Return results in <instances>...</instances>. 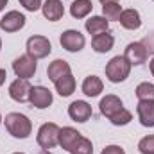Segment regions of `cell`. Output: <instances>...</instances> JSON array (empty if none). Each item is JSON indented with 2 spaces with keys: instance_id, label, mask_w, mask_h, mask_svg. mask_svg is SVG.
I'll list each match as a JSON object with an SVG mask.
<instances>
[{
  "instance_id": "603a6c76",
  "label": "cell",
  "mask_w": 154,
  "mask_h": 154,
  "mask_svg": "<svg viewBox=\"0 0 154 154\" xmlns=\"http://www.w3.org/2000/svg\"><path fill=\"white\" fill-rule=\"evenodd\" d=\"M102 14L104 18L109 22V20H118L120 14H122V5L118 2H109V4H104L102 5Z\"/></svg>"
},
{
  "instance_id": "277c9868",
  "label": "cell",
  "mask_w": 154,
  "mask_h": 154,
  "mask_svg": "<svg viewBox=\"0 0 154 154\" xmlns=\"http://www.w3.org/2000/svg\"><path fill=\"white\" fill-rule=\"evenodd\" d=\"M52 52V45L45 36H31L27 39V54L32 59H43Z\"/></svg>"
},
{
  "instance_id": "8d00e7d4",
  "label": "cell",
  "mask_w": 154,
  "mask_h": 154,
  "mask_svg": "<svg viewBox=\"0 0 154 154\" xmlns=\"http://www.w3.org/2000/svg\"><path fill=\"white\" fill-rule=\"evenodd\" d=\"M14 154H23V152H14Z\"/></svg>"
},
{
  "instance_id": "e0dca14e",
  "label": "cell",
  "mask_w": 154,
  "mask_h": 154,
  "mask_svg": "<svg viewBox=\"0 0 154 154\" xmlns=\"http://www.w3.org/2000/svg\"><path fill=\"white\" fill-rule=\"evenodd\" d=\"M79 138H81V133L77 129H74V127H63V129H59V145L65 151H68V152L79 142Z\"/></svg>"
},
{
  "instance_id": "74e56055",
  "label": "cell",
  "mask_w": 154,
  "mask_h": 154,
  "mask_svg": "<svg viewBox=\"0 0 154 154\" xmlns=\"http://www.w3.org/2000/svg\"><path fill=\"white\" fill-rule=\"evenodd\" d=\"M0 122H2V115H0Z\"/></svg>"
},
{
  "instance_id": "4fadbf2b",
  "label": "cell",
  "mask_w": 154,
  "mask_h": 154,
  "mask_svg": "<svg viewBox=\"0 0 154 154\" xmlns=\"http://www.w3.org/2000/svg\"><path fill=\"white\" fill-rule=\"evenodd\" d=\"M136 113L143 127H154V100H140Z\"/></svg>"
},
{
  "instance_id": "ffe728a7",
  "label": "cell",
  "mask_w": 154,
  "mask_h": 154,
  "mask_svg": "<svg viewBox=\"0 0 154 154\" xmlns=\"http://www.w3.org/2000/svg\"><path fill=\"white\" fill-rule=\"evenodd\" d=\"M84 27L90 34H100V32H106L109 31V22L104 18V16H91L84 22Z\"/></svg>"
},
{
  "instance_id": "44dd1931",
  "label": "cell",
  "mask_w": 154,
  "mask_h": 154,
  "mask_svg": "<svg viewBox=\"0 0 154 154\" xmlns=\"http://www.w3.org/2000/svg\"><path fill=\"white\" fill-rule=\"evenodd\" d=\"M54 84H56V91L61 97H70L75 91V77L72 75V74H66L65 77L57 79Z\"/></svg>"
},
{
  "instance_id": "ac0fdd59",
  "label": "cell",
  "mask_w": 154,
  "mask_h": 154,
  "mask_svg": "<svg viewBox=\"0 0 154 154\" xmlns=\"http://www.w3.org/2000/svg\"><path fill=\"white\" fill-rule=\"evenodd\" d=\"M66 74H72V72H70V65H68L65 59H56V61H52V63L48 65V68H47V75H48V79H50L52 82H56L57 79L65 77Z\"/></svg>"
},
{
  "instance_id": "5bb4252c",
  "label": "cell",
  "mask_w": 154,
  "mask_h": 154,
  "mask_svg": "<svg viewBox=\"0 0 154 154\" xmlns=\"http://www.w3.org/2000/svg\"><path fill=\"white\" fill-rule=\"evenodd\" d=\"M113 45H115V38H113V34H109V31L100 32V34H95V36L91 38V47H93V50L99 52V54L109 52V50L113 48Z\"/></svg>"
},
{
  "instance_id": "d4e9b609",
  "label": "cell",
  "mask_w": 154,
  "mask_h": 154,
  "mask_svg": "<svg viewBox=\"0 0 154 154\" xmlns=\"http://www.w3.org/2000/svg\"><path fill=\"white\" fill-rule=\"evenodd\" d=\"M113 125H127L131 120H133V113L131 111H127L125 108H122V109H118L115 115L111 116V118H108Z\"/></svg>"
},
{
  "instance_id": "6da1fadb",
  "label": "cell",
  "mask_w": 154,
  "mask_h": 154,
  "mask_svg": "<svg viewBox=\"0 0 154 154\" xmlns=\"http://www.w3.org/2000/svg\"><path fill=\"white\" fill-rule=\"evenodd\" d=\"M4 122H5V129H7L9 134L14 136V138L25 140V138H29L31 133H32V124H31V120L25 115H22V113H9V115H5V120H4Z\"/></svg>"
},
{
  "instance_id": "f546056e",
  "label": "cell",
  "mask_w": 154,
  "mask_h": 154,
  "mask_svg": "<svg viewBox=\"0 0 154 154\" xmlns=\"http://www.w3.org/2000/svg\"><path fill=\"white\" fill-rule=\"evenodd\" d=\"M143 43V47L147 48V52H154V34H151L149 38L145 39V41H142Z\"/></svg>"
},
{
  "instance_id": "e575fe53",
  "label": "cell",
  "mask_w": 154,
  "mask_h": 154,
  "mask_svg": "<svg viewBox=\"0 0 154 154\" xmlns=\"http://www.w3.org/2000/svg\"><path fill=\"white\" fill-rule=\"evenodd\" d=\"M109 2H118V0H100V4L104 5V4H109Z\"/></svg>"
},
{
  "instance_id": "4dcf8cb0",
  "label": "cell",
  "mask_w": 154,
  "mask_h": 154,
  "mask_svg": "<svg viewBox=\"0 0 154 154\" xmlns=\"http://www.w3.org/2000/svg\"><path fill=\"white\" fill-rule=\"evenodd\" d=\"M5 77H7V74H5V70L4 68H0V86L5 82Z\"/></svg>"
},
{
  "instance_id": "52a82bcc",
  "label": "cell",
  "mask_w": 154,
  "mask_h": 154,
  "mask_svg": "<svg viewBox=\"0 0 154 154\" xmlns=\"http://www.w3.org/2000/svg\"><path fill=\"white\" fill-rule=\"evenodd\" d=\"M59 43H61V47H63L65 50H68V52H79V50L84 48L86 39H84V36H82L79 31L68 29V31H65V32L61 34Z\"/></svg>"
},
{
  "instance_id": "ba28073f",
  "label": "cell",
  "mask_w": 154,
  "mask_h": 154,
  "mask_svg": "<svg viewBox=\"0 0 154 154\" xmlns=\"http://www.w3.org/2000/svg\"><path fill=\"white\" fill-rule=\"evenodd\" d=\"M31 90H32V86H31L29 79H20V77H18L16 81L11 82V86H9V95H11V99L16 100V102H27V100H29V95H31Z\"/></svg>"
},
{
  "instance_id": "30bf717a",
  "label": "cell",
  "mask_w": 154,
  "mask_h": 154,
  "mask_svg": "<svg viewBox=\"0 0 154 154\" xmlns=\"http://www.w3.org/2000/svg\"><path fill=\"white\" fill-rule=\"evenodd\" d=\"M25 16L22 14V13H18V11H9V13H5L4 14V18L0 20V27H2V31H5V32H16V31H20L23 25H25Z\"/></svg>"
},
{
  "instance_id": "1f68e13d",
  "label": "cell",
  "mask_w": 154,
  "mask_h": 154,
  "mask_svg": "<svg viewBox=\"0 0 154 154\" xmlns=\"http://www.w3.org/2000/svg\"><path fill=\"white\" fill-rule=\"evenodd\" d=\"M5 5H7V0H0V11L5 9Z\"/></svg>"
},
{
  "instance_id": "5b68a950",
  "label": "cell",
  "mask_w": 154,
  "mask_h": 154,
  "mask_svg": "<svg viewBox=\"0 0 154 154\" xmlns=\"http://www.w3.org/2000/svg\"><path fill=\"white\" fill-rule=\"evenodd\" d=\"M36 68H38V63L29 54L20 56V57H16L13 61V72L16 74V77H20V79H31V77L36 74Z\"/></svg>"
},
{
  "instance_id": "d6986e66",
  "label": "cell",
  "mask_w": 154,
  "mask_h": 154,
  "mask_svg": "<svg viewBox=\"0 0 154 154\" xmlns=\"http://www.w3.org/2000/svg\"><path fill=\"white\" fill-rule=\"evenodd\" d=\"M82 93L86 97H97L100 95V91L104 90V82L100 81V77L97 75H88L84 81H82Z\"/></svg>"
},
{
  "instance_id": "8992f818",
  "label": "cell",
  "mask_w": 154,
  "mask_h": 154,
  "mask_svg": "<svg viewBox=\"0 0 154 154\" xmlns=\"http://www.w3.org/2000/svg\"><path fill=\"white\" fill-rule=\"evenodd\" d=\"M124 57L129 61L131 66H138V65H143L149 57V52L147 48L143 47L142 41H133L125 47V52H124Z\"/></svg>"
},
{
  "instance_id": "4316f807",
  "label": "cell",
  "mask_w": 154,
  "mask_h": 154,
  "mask_svg": "<svg viewBox=\"0 0 154 154\" xmlns=\"http://www.w3.org/2000/svg\"><path fill=\"white\" fill-rule=\"evenodd\" d=\"M138 151L142 154H154V134L143 136L138 143Z\"/></svg>"
},
{
  "instance_id": "484cf974",
  "label": "cell",
  "mask_w": 154,
  "mask_h": 154,
  "mask_svg": "<svg viewBox=\"0 0 154 154\" xmlns=\"http://www.w3.org/2000/svg\"><path fill=\"white\" fill-rule=\"evenodd\" d=\"M70 154H93V145H91V142L88 138L81 136L79 142L70 149Z\"/></svg>"
},
{
  "instance_id": "d6a6232c",
  "label": "cell",
  "mask_w": 154,
  "mask_h": 154,
  "mask_svg": "<svg viewBox=\"0 0 154 154\" xmlns=\"http://www.w3.org/2000/svg\"><path fill=\"white\" fill-rule=\"evenodd\" d=\"M149 66H151V74H152V77H154V57L151 59V65H149Z\"/></svg>"
},
{
  "instance_id": "9a60e30c",
  "label": "cell",
  "mask_w": 154,
  "mask_h": 154,
  "mask_svg": "<svg viewBox=\"0 0 154 154\" xmlns=\"http://www.w3.org/2000/svg\"><path fill=\"white\" fill-rule=\"evenodd\" d=\"M118 22L127 31H136V29L142 27V18H140V13L136 9H125V11H122Z\"/></svg>"
},
{
  "instance_id": "f1b7e54d",
  "label": "cell",
  "mask_w": 154,
  "mask_h": 154,
  "mask_svg": "<svg viewBox=\"0 0 154 154\" xmlns=\"http://www.w3.org/2000/svg\"><path fill=\"white\" fill-rule=\"evenodd\" d=\"M100 154H125V151H124L120 145H108V147L102 149Z\"/></svg>"
},
{
  "instance_id": "83f0119b",
  "label": "cell",
  "mask_w": 154,
  "mask_h": 154,
  "mask_svg": "<svg viewBox=\"0 0 154 154\" xmlns=\"http://www.w3.org/2000/svg\"><path fill=\"white\" fill-rule=\"evenodd\" d=\"M20 4H22L27 11H32V13H34V11H38L39 7L43 5V4H41V0H20Z\"/></svg>"
},
{
  "instance_id": "7c38bea8",
  "label": "cell",
  "mask_w": 154,
  "mask_h": 154,
  "mask_svg": "<svg viewBox=\"0 0 154 154\" xmlns=\"http://www.w3.org/2000/svg\"><path fill=\"white\" fill-rule=\"evenodd\" d=\"M41 11H43V16L50 22H57L63 18L65 14V5L61 0H45L43 5H41Z\"/></svg>"
},
{
  "instance_id": "7402d4cb",
  "label": "cell",
  "mask_w": 154,
  "mask_h": 154,
  "mask_svg": "<svg viewBox=\"0 0 154 154\" xmlns=\"http://www.w3.org/2000/svg\"><path fill=\"white\" fill-rule=\"evenodd\" d=\"M91 9H93L91 0H74L70 5V14L77 20H81V18H86L91 13Z\"/></svg>"
},
{
  "instance_id": "836d02e7",
  "label": "cell",
  "mask_w": 154,
  "mask_h": 154,
  "mask_svg": "<svg viewBox=\"0 0 154 154\" xmlns=\"http://www.w3.org/2000/svg\"><path fill=\"white\" fill-rule=\"evenodd\" d=\"M38 154H52V152H50V151H48V149H41V151H39Z\"/></svg>"
},
{
  "instance_id": "9c48e42d",
  "label": "cell",
  "mask_w": 154,
  "mask_h": 154,
  "mask_svg": "<svg viewBox=\"0 0 154 154\" xmlns=\"http://www.w3.org/2000/svg\"><path fill=\"white\" fill-rule=\"evenodd\" d=\"M29 102L38 109H45L52 104V93L45 86H32L31 95H29Z\"/></svg>"
},
{
  "instance_id": "7a4b0ae2",
  "label": "cell",
  "mask_w": 154,
  "mask_h": 154,
  "mask_svg": "<svg viewBox=\"0 0 154 154\" xmlns=\"http://www.w3.org/2000/svg\"><path fill=\"white\" fill-rule=\"evenodd\" d=\"M131 74V65L124 56H115L108 65H106V77L111 82H124Z\"/></svg>"
},
{
  "instance_id": "d590c367",
  "label": "cell",
  "mask_w": 154,
  "mask_h": 154,
  "mask_svg": "<svg viewBox=\"0 0 154 154\" xmlns=\"http://www.w3.org/2000/svg\"><path fill=\"white\" fill-rule=\"evenodd\" d=\"M0 50H2V39H0Z\"/></svg>"
},
{
  "instance_id": "2e32d148",
  "label": "cell",
  "mask_w": 154,
  "mask_h": 154,
  "mask_svg": "<svg viewBox=\"0 0 154 154\" xmlns=\"http://www.w3.org/2000/svg\"><path fill=\"white\" fill-rule=\"evenodd\" d=\"M99 108H100V113L106 116V118H111L118 109L124 108V104H122V100H120L116 95H106V97L100 100Z\"/></svg>"
},
{
  "instance_id": "cb8c5ba5",
  "label": "cell",
  "mask_w": 154,
  "mask_h": 154,
  "mask_svg": "<svg viewBox=\"0 0 154 154\" xmlns=\"http://www.w3.org/2000/svg\"><path fill=\"white\" fill-rule=\"evenodd\" d=\"M136 97L140 100H154V84H151V82H140L136 86Z\"/></svg>"
},
{
  "instance_id": "3957f363",
  "label": "cell",
  "mask_w": 154,
  "mask_h": 154,
  "mask_svg": "<svg viewBox=\"0 0 154 154\" xmlns=\"http://www.w3.org/2000/svg\"><path fill=\"white\" fill-rule=\"evenodd\" d=\"M59 125L54 122H47L39 127L36 142L41 149H52L56 145H59Z\"/></svg>"
},
{
  "instance_id": "8fae6325",
  "label": "cell",
  "mask_w": 154,
  "mask_h": 154,
  "mask_svg": "<svg viewBox=\"0 0 154 154\" xmlns=\"http://www.w3.org/2000/svg\"><path fill=\"white\" fill-rule=\"evenodd\" d=\"M68 116L74 120V122H86L90 120L91 116V106L84 100H74L70 106H68Z\"/></svg>"
}]
</instances>
